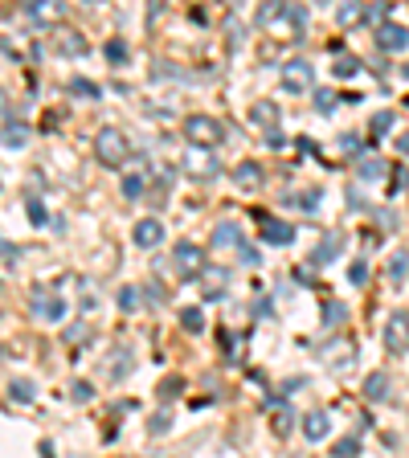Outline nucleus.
I'll use <instances>...</instances> for the list:
<instances>
[{
    "label": "nucleus",
    "mask_w": 409,
    "mask_h": 458,
    "mask_svg": "<svg viewBox=\"0 0 409 458\" xmlns=\"http://www.w3.org/2000/svg\"><path fill=\"white\" fill-rule=\"evenodd\" d=\"M98 156H102L107 164H119V160L127 156V143L119 139V131H102V136H98Z\"/></svg>",
    "instance_id": "nucleus-1"
},
{
    "label": "nucleus",
    "mask_w": 409,
    "mask_h": 458,
    "mask_svg": "<svg viewBox=\"0 0 409 458\" xmlns=\"http://www.w3.org/2000/svg\"><path fill=\"white\" fill-rule=\"evenodd\" d=\"M139 246H152V241H156V237H160V226H156V221H143V226H139Z\"/></svg>",
    "instance_id": "nucleus-2"
}]
</instances>
